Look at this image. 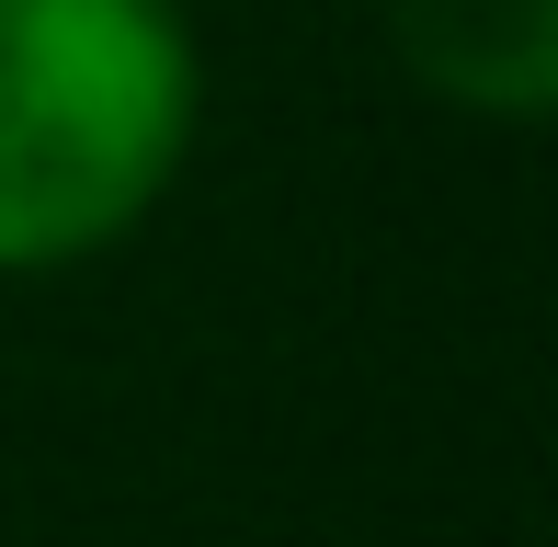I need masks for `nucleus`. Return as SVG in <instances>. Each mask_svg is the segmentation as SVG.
Instances as JSON below:
<instances>
[{"instance_id":"nucleus-1","label":"nucleus","mask_w":558,"mask_h":547,"mask_svg":"<svg viewBox=\"0 0 558 547\" xmlns=\"http://www.w3.org/2000/svg\"><path fill=\"white\" fill-rule=\"evenodd\" d=\"M194 148V35L171 0H0V274L125 240Z\"/></svg>"},{"instance_id":"nucleus-2","label":"nucleus","mask_w":558,"mask_h":547,"mask_svg":"<svg viewBox=\"0 0 558 547\" xmlns=\"http://www.w3.org/2000/svg\"><path fill=\"white\" fill-rule=\"evenodd\" d=\"M411 81L490 126H547L558 104V0H376Z\"/></svg>"}]
</instances>
